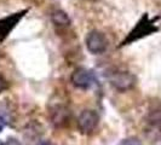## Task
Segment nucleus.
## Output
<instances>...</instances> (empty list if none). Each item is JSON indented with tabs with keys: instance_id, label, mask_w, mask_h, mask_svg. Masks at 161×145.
<instances>
[{
	"instance_id": "nucleus-15",
	"label": "nucleus",
	"mask_w": 161,
	"mask_h": 145,
	"mask_svg": "<svg viewBox=\"0 0 161 145\" xmlns=\"http://www.w3.org/2000/svg\"><path fill=\"white\" fill-rule=\"evenodd\" d=\"M3 128H4V123H3L1 121H0V132L3 131Z\"/></svg>"
},
{
	"instance_id": "nucleus-13",
	"label": "nucleus",
	"mask_w": 161,
	"mask_h": 145,
	"mask_svg": "<svg viewBox=\"0 0 161 145\" xmlns=\"http://www.w3.org/2000/svg\"><path fill=\"white\" fill-rule=\"evenodd\" d=\"M5 145H22L17 139H15V138H8V142L5 143Z\"/></svg>"
},
{
	"instance_id": "nucleus-6",
	"label": "nucleus",
	"mask_w": 161,
	"mask_h": 145,
	"mask_svg": "<svg viewBox=\"0 0 161 145\" xmlns=\"http://www.w3.org/2000/svg\"><path fill=\"white\" fill-rule=\"evenodd\" d=\"M86 47L92 55H101L108 47V40L105 35L99 30H91L86 36Z\"/></svg>"
},
{
	"instance_id": "nucleus-8",
	"label": "nucleus",
	"mask_w": 161,
	"mask_h": 145,
	"mask_svg": "<svg viewBox=\"0 0 161 145\" xmlns=\"http://www.w3.org/2000/svg\"><path fill=\"white\" fill-rule=\"evenodd\" d=\"M25 12H27V10L21 11V12H16L11 16L4 17L0 19V40H4L11 33V30L16 27V24L22 19V17L24 16Z\"/></svg>"
},
{
	"instance_id": "nucleus-1",
	"label": "nucleus",
	"mask_w": 161,
	"mask_h": 145,
	"mask_svg": "<svg viewBox=\"0 0 161 145\" xmlns=\"http://www.w3.org/2000/svg\"><path fill=\"white\" fill-rule=\"evenodd\" d=\"M158 32V27L154 24V21H150L148 15H144L142 17L138 23L135 25V28L130 32V34L127 35V38L121 42L120 46H125V45H130L135 41L139 40L144 36H148L153 33Z\"/></svg>"
},
{
	"instance_id": "nucleus-5",
	"label": "nucleus",
	"mask_w": 161,
	"mask_h": 145,
	"mask_svg": "<svg viewBox=\"0 0 161 145\" xmlns=\"http://www.w3.org/2000/svg\"><path fill=\"white\" fill-rule=\"evenodd\" d=\"M50 120L56 127H64L70 120V110L64 103H52L48 106Z\"/></svg>"
},
{
	"instance_id": "nucleus-12",
	"label": "nucleus",
	"mask_w": 161,
	"mask_h": 145,
	"mask_svg": "<svg viewBox=\"0 0 161 145\" xmlns=\"http://www.w3.org/2000/svg\"><path fill=\"white\" fill-rule=\"evenodd\" d=\"M8 89V82L6 81V79L0 74V93H3L5 89Z\"/></svg>"
},
{
	"instance_id": "nucleus-3",
	"label": "nucleus",
	"mask_w": 161,
	"mask_h": 145,
	"mask_svg": "<svg viewBox=\"0 0 161 145\" xmlns=\"http://www.w3.org/2000/svg\"><path fill=\"white\" fill-rule=\"evenodd\" d=\"M108 80L115 89H118L120 92H125V91H129L136 86L137 78L130 72L118 70V72H112L108 76Z\"/></svg>"
},
{
	"instance_id": "nucleus-10",
	"label": "nucleus",
	"mask_w": 161,
	"mask_h": 145,
	"mask_svg": "<svg viewBox=\"0 0 161 145\" xmlns=\"http://www.w3.org/2000/svg\"><path fill=\"white\" fill-rule=\"evenodd\" d=\"M0 121L5 123H11L14 121V115L10 109L8 104L6 103H0Z\"/></svg>"
},
{
	"instance_id": "nucleus-16",
	"label": "nucleus",
	"mask_w": 161,
	"mask_h": 145,
	"mask_svg": "<svg viewBox=\"0 0 161 145\" xmlns=\"http://www.w3.org/2000/svg\"><path fill=\"white\" fill-rule=\"evenodd\" d=\"M0 145H5V143H3V142L0 140Z\"/></svg>"
},
{
	"instance_id": "nucleus-7",
	"label": "nucleus",
	"mask_w": 161,
	"mask_h": 145,
	"mask_svg": "<svg viewBox=\"0 0 161 145\" xmlns=\"http://www.w3.org/2000/svg\"><path fill=\"white\" fill-rule=\"evenodd\" d=\"M70 81H72L74 87L86 91L93 83V75L89 69H86L84 67H79L73 72L72 76H70Z\"/></svg>"
},
{
	"instance_id": "nucleus-14",
	"label": "nucleus",
	"mask_w": 161,
	"mask_h": 145,
	"mask_svg": "<svg viewBox=\"0 0 161 145\" xmlns=\"http://www.w3.org/2000/svg\"><path fill=\"white\" fill-rule=\"evenodd\" d=\"M36 145H56V144H53L51 140H40V142H38Z\"/></svg>"
},
{
	"instance_id": "nucleus-11",
	"label": "nucleus",
	"mask_w": 161,
	"mask_h": 145,
	"mask_svg": "<svg viewBox=\"0 0 161 145\" xmlns=\"http://www.w3.org/2000/svg\"><path fill=\"white\" fill-rule=\"evenodd\" d=\"M118 145H142V143L137 138H126L122 139Z\"/></svg>"
},
{
	"instance_id": "nucleus-2",
	"label": "nucleus",
	"mask_w": 161,
	"mask_h": 145,
	"mask_svg": "<svg viewBox=\"0 0 161 145\" xmlns=\"http://www.w3.org/2000/svg\"><path fill=\"white\" fill-rule=\"evenodd\" d=\"M98 123H99V115L92 109L82 110L76 120L79 132L85 136L92 134L98 127Z\"/></svg>"
},
{
	"instance_id": "nucleus-9",
	"label": "nucleus",
	"mask_w": 161,
	"mask_h": 145,
	"mask_svg": "<svg viewBox=\"0 0 161 145\" xmlns=\"http://www.w3.org/2000/svg\"><path fill=\"white\" fill-rule=\"evenodd\" d=\"M51 21L57 27H68L70 24V18L68 16V13L62 10L53 11L51 15Z\"/></svg>"
},
{
	"instance_id": "nucleus-4",
	"label": "nucleus",
	"mask_w": 161,
	"mask_h": 145,
	"mask_svg": "<svg viewBox=\"0 0 161 145\" xmlns=\"http://www.w3.org/2000/svg\"><path fill=\"white\" fill-rule=\"evenodd\" d=\"M144 133L152 142L161 140V109H154L148 114Z\"/></svg>"
}]
</instances>
